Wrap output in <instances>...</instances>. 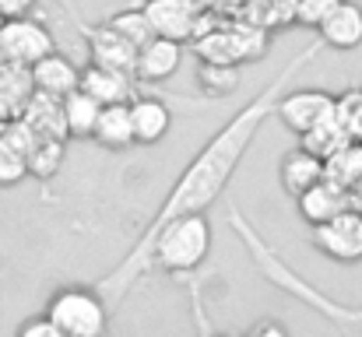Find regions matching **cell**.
<instances>
[{
    "label": "cell",
    "mask_w": 362,
    "mask_h": 337,
    "mask_svg": "<svg viewBox=\"0 0 362 337\" xmlns=\"http://www.w3.org/2000/svg\"><path fill=\"white\" fill-rule=\"evenodd\" d=\"M324 49V42L320 39H313L303 53H296L246 106H243L229 123H222L211 137H208V144L183 165V172H180V179L173 183V190L162 197V204H158V211L151 215V222L148 228L137 235V242L130 246V253L123 256L120 264L110 271V274H103L99 281H95V288L110 299V306H117L123 295L134 288V281L137 278H144L148 271H151V239L162 232V225H169L173 218H180V215H194V211H208L218 197H222V190L229 187V179L236 176V169H240L243 155H246V148L253 144V137L260 134V126L267 123V116H274V106H278V99H281V92H285V85L317 57Z\"/></svg>",
    "instance_id": "obj_1"
},
{
    "label": "cell",
    "mask_w": 362,
    "mask_h": 337,
    "mask_svg": "<svg viewBox=\"0 0 362 337\" xmlns=\"http://www.w3.org/2000/svg\"><path fill=\"white\" fill-rule=\"evenodd\" d=\"M233 228H236V235L243 239V246L250 249V256H253V264L267 274V281H274L281 292H288L292 299H299V302H306L310 309H317L320 317H327V320H334V324H341V327H356L362 324V309H352V306H338L334 299H327L324 292H317L310 281H303L288 264H281V256L264 242V235L253 228V225L243 218L240 211H233Z\"/></svg>",
    "instance_id": "obj_2"
},
{
    "label": "cell",
    "mask_w": 362,
    "mask_h": 337,
    "mask_svg": "<svg viewBox=\"0 0 362 337\" xmlns=\"http://www.w3.org/2000/svg\"><path fill=\"white\" fill-rule=\"evenodd\" d=\"M211 253V222L208 211L180 215L151 239V267L165 274H194Z\"/></svg>",
    "instance_id": "obj_3"
},
{
    "label": "cell",
    "mask_w": 362,
    "mask_h": 337,
    "mask_svg": "<svg viewBox=\"0 0 362 337\" xmlns=\"http://www.w3.org/2000/svg\"><path fill=\"white\" fill-rule=\"evenodd\" d=\"M64 337H99L110 327V299L92 288H60L42 309Z\"/></svg>",
    "instance_id": "obj_4"
},
{
    "label": "cell",
    "mask_w": 362,
    "mask_h": 337,
    "mask_svg": "<svg viewBox=\"0 0 362 337\" xmlns=\"http://www.w3.org/2000/svg\"><path fill=\"white\" fill-rule=\"evenodd\" d=\"M310 242L338 264H359L362 260V208H345L334 218L310 225Z\"/></svg>",
    "instance_id": "obj_5"
},
{
    "label": "cell",
    "mask_w": 362,
    "mask_h": 337,
    "mask_svg": "<svg viewBox=\"0 0 362 337\" xmlns=\"http://www.w3.org/2000/svg\"><path fill=\"white\" fill-rule=\"evenodd\" d=\"M0 46H4V53L11 57V64H35V60H42L46 53H53L57 49V39H53V32L39 21V18H32V14H18V18H7L4 21V28H0Z\"/></svg>",
    "instance_id": "obj_6"
},
{
    "label": "cell",
    "mask_w": 362,
    "mask_h": 337,
    "mask_svg": "<svg viewBox=\"0 0 362 337\" xmlns=\"http://www.w3.org/2000/svg\"><path fill=\"white\" fill-rule=\"evenodd\" d=\"M334 112H338V95H331L327 88H296L274 106V116L299 137L320 126L324 119H331Z\"/></svg>",
    "instance_id": "obj_7"
},
{
    "label": "cell",
    "mask_w": 362,
    "mask_h": 337,
    "mask_svg": "<svg viewBox=\"0 0 362 337\" xmlns=\"http://www.w3.org/2000/svg\"><path fill=\"white\" fill-rule=\"evenodd\" d=\"M201 7L197 0H144V14L155 28V35H169V39H197L201 28Z\"/></svg>",
    "instance_id": "obj_8"
},
{
    "label": "cell",
    "mask_w": 362,
    "mask_h": 337,
    "mask_svg": "<svg viewBox=\"0 0 362 337\" xmlns=\"http://www.w3.org/2000/svg\"><path fill=\"white\" fill-rule=\"evenodd\" d=\"M78 28H81V39L88 42V57L92 64H103V67H117V71H127L134 74V64H137V46L120 35L110 21L106 25H85L78 18Z\"/></svg>",
    "instance_id": "obj_9"
},
{
    "label": "cell",
    "mask_w": 362,
    "mask_h": 337,
    "mask_svg": "<svg viewBox=\"0 0 362 337\" xmlns=\"http://www.w3.org/2000/svg\"><path fill=\"white\" fill-rule=\"evenodd\" d=\"M183 60V42L169 35H151L144 46H137V64H134V81L141 85H158L180 71Z\"/></svg>",
    "instance_id": "obj_10"
},
{
    "label": "cell",
    "mask_w": 362,
    "mask_h": 337,
    "mask_svg": "<svg viewBox=\"0 0 362 337\" xmlns=\"http://www.w3.org/2000/svg\"><path fill=\"white\" fill-rule=\"evenodd\" d=\"M317 39L324 42V49H338V53H352L362 46V7L356 0H341L338 7L327 11V18L317 25Z\"/></svg>",
    "instance_id": "obj_11"
},
{
    "label": "cell",
    "mask_w": 362,
    "mask_h": 337,
    "mask_svg": "<svg viewBox=\"0 0 362 337\" xmlns=\"http://www.w3.org/2000/svg\"><path fill=\"white\" fill-rule=\"evenodd\" d=\"M296 208H299V215H303L306 225H320V222H327V218H334L338 211L352 208V194L341 183H334V179L324 176L320 183H313L310 190H303L296 197Z\"/></svg>",
    "instance_id": "obj_12"
},
{
    "label": "cell",
    "mask_w": 362,
    "mask_h": 337,
    "mask_svg": "<svg viewBox=\"0 0 362 337\" xmlns=\"http://www.w3.org/2000/svg\"><path fill=\"white\" fill-rule=\"evenodd\" d=\"M324 176H327V162L317 151L303 148V144L292 148V151H285L281 162H278V179H281V187H285L288 197H299L303 190H310Z\"/></svg>",
    "instance_id": "obj_13"
},
{
    "label": "cell",
    "mask_w": 362,
    "mask_h": 337,
    "mask_svg": "<svg viewBox=\"0 0 362 337\" xmlns=\"http://www.w3.org/2000/svg\"><path fill=\"white\" fill-rule=\"evenodd\" d=\"M130 119H134V144H158L173 126V106L158 95H134Z\"/></svg>",
    "instance_id": "obj_14"
},
{
    "label": "cell",
    "mask_w": 362,
    "mask_h": 337,
    "mask_svg": "<svg viewBox=\"0 0 362 337\" xmlns=\"http://www.w3.org/2000/svg\"><path fill=\"white\" fill-rule=\"evenodd\" d=\"M32 78H35V88H39V92L57 95V99H64V95H71L74 88H81V67H78L71 57H64L60 49H53V53H46L42 60H35V64H32Z\"/></svg>",
    "instance_id": "obj_15"
},
{
    "label": "cell",
    "mask_w": 362,
    "mask_h": 337,
    "mask_svg": "<svg viewBox=\"0 0 362 337\" xmlns=\"http://www.w3.org/2000/svg\"><path fill=\"white\" fill-rule=\"evenodd\" d=\"M81 88L99 99L103 106L106 102H130L134 99V74L117 71V67H103V64H88L81 67Z\"/></svg>",
    "instance_id": "obj_16"
},
{
    "label": "cell",
    "mask_w": 362,
    "mask_h": 337,
    "mask_svg": "<svg viewBox=\"0 0 362 337\" xmlns=\"http://www.w3.org/2000/svg\"><path fill=\"white\" fill-rule=\"evenodd\" d=\"M35 78L28 64H11L0 74V119H21L28 102L35 99Z\"/></svg>",
    "instance_id": "obj_17"
},
{
    "label": "cell",
    "mask_w": 362,
    "mask_h": 337,
    "mask_svg": "<svg viewBox=\"0 0 362 337\" xmlns=\"http://www.w3.org/2000/svg\"><path fill=\"white\" fill-rule=\"evenodd\" d=\"M92 141H95V144H103L106 151H127V148H134L130 102H106L103 112H99V123H95Z\"/></svg>",
    "instance_id": "obj_18"
},
{
    "label": "cell",
    "mask_w": 362,
    "mask_h": 337,
    "mask_svg": "<svg viewBox=\"0 0 362 337\" xmlns=\"http://www.w3.org/2000/svg\"><path fill=\"white\" fill-rule=\"evenodd\" d=\"M39 137H60L67 141V119H64V99L35 92V99L28 102V110L21 116Z\"/></svg>",
    "instance_id": "obj_19"
},
{
    "label": "cell",
    "mask_w": 362,
    "mask_h": 337,
    "mask_svg": "<svg viewBox=\"0 0 362 337\" xmlns=\"http://www.w3.org/2000/svg\"><path fill=\"white\" fill-rule=\"evenodd\" d=\"M99 112H103V102H99V99H92L85 88H74L71 95H64L67 137H74V141H88V137L95 134Z\"/></svg>",
    "instance_id": "obj_20"
},
{
    "label": "cell",
    "mask_w": 362,
    "mask_h": 337,
    "mask_svg": "<svg viewBox=\"0 0 362 337\" xmlns=\"http://www.w3.org/2000/svg\"><path fill=\"white\" fill-rule=\"evenodd\" d=\"M303 148H310V151H317L324 162L327 158H334L338 151H345L349 144H352V134L345 130V123H341V116L334 112L331 119H324L320 126H313V130H306L303 137Z\"/></svg>",
    "instance_id": "obj_21"
},
{
    "label": "cell",
    "mask_w": 362,
    "mask_h": 337,
    "mask_svg": "<svg viewBox=\"0 0 362 337\" xmlns=\"http://www.w3.org/2000/svg\"><path fill=\"white\" fill-rule=\"evenodd\" d=\"M25 162H28V176L53 179L60 172V165H64V141L60 137H39Z\"/></svg>",
    "instance_id": "obj_22"
},
{
    "label": "cell",
    "mask_w": 362,
    "mask_h": 337,
    "mask_svg": "<svg viewBox=\"0 0 362 337\" xmlns=\"http://www.w3.org/2000/svg\"><path fill=\"white\" fill-rule=\"evenodd\" d=\"M110 25H113L120 35H127L134 46H144V42L155 35V28H151V21H148V14H144V4H134V7L117 11V14L110 18Z\"/></svg>",
    "instance_id": "obj_23"
},
{
    "label": "cell",
    "mask_w": 362,
    "mask_h": 337,
    "mask_svg": "<svg viewBox=\"0 0 362 337\" xmlns=\"http://www.w3.org/2000/svg\"><path fill=\"white\" fill-rule=\"evenodd\" d=\"M201 88H211V95H229L240 85V71L236 64H204L201 60Z\"/></svg>",
    "instance_id": "obj_24"
},
{
    "label": "cell",
    "mask_w": 362,
    "mask_h": 337,
    "mask_svg": "<svg viewBox=\"0 0 362 337\" xmlns=\"http://www.w3.org/2000/svg\"><path fill=\"white\" fill-rule=\"evenodd\" d=\"M338 116L352 134V141L362 144V88H349L345 95H338Z\"/></svg>",
    "instance_id": "obj_25"
},
{
    "label": "cell",
    "mask_w": 362,
    "mask_h": 337,
    "mask_svg": "<svg viewBox=\"0 0 362 337\" xmlns=\"http://www.w3.org/2000/svg\"><path fill=\"white\" fill-rule=\"evenodd\" d=\"M28 179V162H25V155H18V151H11L7 144H0V190H11V187H18V183H25Z\"/></svg>",
    "instance_id": "obj_26"
},
{
    "label": "cell",
    "mask_w": 362,
    "mask_h": 337,
    "mask_svg": "<svg viewBox=\"0 0 362 337\" xmlns=\"http://www.w3.org/2000/svg\"><path fill=\"white\" fill-rule=\"evenodd\" d=\"M338 4H341V0H296V21L317 28V25L327 18V11L338 7Z\"/></svg>",
    "instance_id": "obj_27"
},
{
    "label": "cell",
    "mask_w": 362,
    "mask_h": 337,
    "mask_svg": "<svg viewBox=\"0 0 362 337\" xmlns=\"http://www.w3.org/2000/svg\"><path fill=\"white\" fill-rule=\"evenodd\" d=\"M18 337H64L57 331V324L42 313V317H35V320H28V324H21L18 327Z\"/></svg>",
    "instance_id": "obj_28"
},
{
    "label": "cell",
    "mask_w": 362,
    "mask_h": 337,
    "mask_svg": "<svg viewBox=\"0 0 362 337\" xmlns=\"http://www.w3.org/2000/svg\"><path fill=\"white\" fill-rule=\"evenodd\" d=\"M35 4H39V0H0V11H4L7 18H18V14H32Z\"/></svg>",
    "instance_id": "obj_29"
},
{
    "label": "cell",
    "mask_w": 362,
    "mask_h": 337,
    "mask_svg": "<svg viewBox=\"0 0 362 337\" xmlns=\"http://www.w3.org/2000/svg\"><path fill=\"white\" fill-rule=\"evenodd\" d=\"M260 331H274V334H285V327H281V324H257V327H253V334H260Z\"/></svg>",
    "instance_id": "obj_30"
},
{
    "label": "cell",
    "mask_w": 362,
    "mask_h": 337,
    "mask_svg": "<svg viewBox=\"0 0 362 337\" xmlns=\"http://www.w3.org/2000/svg\"><path fill=\"white\" fill-rule=\"evenodd\" d=\"M7 67H11V57H7V53H4V46H0V74H4Z\"/></svg>",
    "instance_id": "obj_31"
},
{
    "label": "cell",
    "mask_w": 362,
    "mask_h": 337,
    "mask_svg": "<svg viewBox=\"0 0 362 337\" xmlns=\"http://www.w3.org/2000/svg\"><path fill=\"white\" fill-rule=\"evenodd\" d=\"M4 21H7V14H4V11H0V28H4Z\"/></svg>",
    "instance_id": "obj_32"
}]
</instances>
